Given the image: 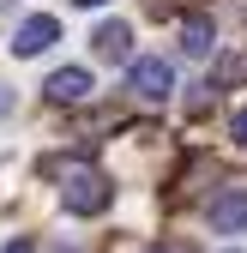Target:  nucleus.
Instances as JSON below:
<instances>
[{"mask_svg":"<svg viewBox=\"0 0 247 253\" xmlns=\"http://www.w3.org/2000/svg\"><path fill=\"white\" fill-rule=\"evenodd\" d=\"M109 199H115L109 175H103V169H90V163L67 169V181H60V205H67L73 217H97V211H109Z\"/></svg>","mask_w":247,"mask_h":253,"instance_id":"nucleus-1","label":"nucleus"},{"mask_svg":"<svg viewBox=\"0 0 247 253\" xmlns=\"http://www.w3.org/2000/svg\"><path fill=\"white\" fill-rule=\"evenodd\" d=\"M127 84L139 90L145 103H163L169 90H175V67H169V60H157V54H139L133 67H127Z\"/></svg>","mask_w":247,"mask_h":253,"instance_id":"nucleus-2","label":"nucleus"},{"mask_svg":"<svg viewBox=\"0 0 247 253\" xmlns=\"http://www.w3.org/2000/svg\"><path fill=\"white\" fill-rule=\"evenodd\" d=\"M211 229H217V235H241L247 229V187H223V193L217 199H211Z\"/></svg>","mask_w":247,"mask_h":253,"instance_id":"nucleus-3","label":"nucleus"},{"mask_svg":"<svg viewBox=\"0 0 247 253\" xmlns=\"http://www.w3.org/2000/svg\"><path fill=\"white\" fill-rule=\"evenodd\" d=\"M54 37H60V24L48 12H37V18H24L12 30V54H42V48H54Z\"/></svg>","mask_w":247,"mask_h":253,"instance_id":"nucleus-4","label":"nucleus"},{"mask_svg":"<svg viewBox=\"0 0 247 253\" xmlns=\"http://www.w3.org/2000/svg\"><path fill=\"white\" fill-rule=\"evenodd\" d=\"M48 103H84L90 97V73L84 67H60V73H48Z\"/></svg>","mask_w":247,"mask_h":253,"instance_id":"nucleus-5","label":"nucleus"},{"mask_svg":"<svg viewBox=\"0 0 247 253\" xmlns=\"http://www.w3.org/2000/svg\"><path fill=\"white\" fill-rule=\"evenodd\" d=\"M90 42H97L103 60H127V54H133V30L121 24V18H109V24H97V37H90Z\"/></svg>","mask_w":247,"mask_h":253,"instance_id":"nucleus-6","label":"nucleus"},{"mask_svg":"<svg viewBox=\"0 0 247 253\" xmlns=\"http://www.w3.org/2000/svg\"><path fill=\"white\" fill-rule=\"evenodd\" d=\"M211 42H217V30H211L205 12H193L187 24H181V48H187V54H211Z\"/></svg>","mask_w":247,"mask_h":253,"instance_id":"nucleus-7","label":"nucleus"},{"mask_svg":"<svg viewBox=\"0 0 247 253\" xmlns=\"http://www.w3.org/2000/svg\"><path fill=\"white\" fill-rule=\"evenodd\" d=\"M229 133H235V145L247 151V109H235V121H229Z\"/></svg>","mask_w":247,"mask_h":253,"instance_id":"nucleus-8","label":"nucleus"},{"mask_svg":"<svg viewBox=\"0 0 247 253\" xmlns=\"http://www.w3.org/2000/svg\"><path fill=\"white\" fill-rule=\"evenodd\" d=\"M0 115H12V90L6 84H0Z\"/></svg>","mask_w":247,"mask_h":253,"instance_id":"nucleus-9","label":"nucleus"},{"mask_svg":"<svg viewBox=\"0 0 247 253\" xmlns=\"http://www.w3.org/2000/svg\"><path fill=\"white\" fill-rule=\"evenodd\" d=\"M6 253H37V247H30V241H12V247H6Z\"/></svg>","mask_w":247,"mask_h":253,"instance_id":"nucleus-10","label":"nucleus"},{"mask_svg":"<svg viewBox=\"0 0 247 253\" xmlns=\"http://www.w3.org/2000/svg\"><path fill=\"white\" fill-rule=\"evenodd\" d=\"M163 253H193V247H181V241H175V247H163Z\"/></svg>","mask_w":247,"mask_h":253,"instance_id":"nucleus-11","label":"nucleus"},{"mask_svg":"<svg viewBox=\"0 0 247 253\" xmlns=\"http://www.w3.org/2000/svg\"><path fill=\"white\" fill-rule=\"evenodd\" d=\"M79 6H103V0H79Z\"/></svg>","mask_w":247,"mask_h":253,"instance_id":"nucleus-12","label":"nucleus"},{"mask_svg":"<svg viewBox=\"0 0 247 253\" xmlns=\"http://www.w3.org/2000/svg\"><path fill=\"white\" fill-rule=\"evenodd\" d=\"M157 253H163V247H157Z\"/></svg>","mask_w":247,"mask_h":253,"instance_id":"nucleus-13","label":"nucleus"}]
</instances>
